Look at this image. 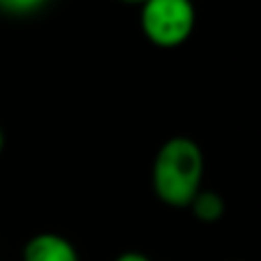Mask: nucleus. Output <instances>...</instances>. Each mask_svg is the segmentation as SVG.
Wrapping results in <instances>:
<instances>
[{
    "instance_id": "7",
    "label": "nucleus",
    "mask_w": 261,
    "mask_h": 261,
    "mask_svg": "<svg viewBox=\"0 0 261 261\" xmlns=\"http://www.w3.org/2000/svg\"><path fill=\"white\" fill-rule=\"evenodd\" d=\"M120 3H127V5H143L146 0H120Z\"/></svg>"
},
{
    "instance_id": "1",
    "label": "nucleus",
    "mask_w": 261,
    "mask_h": 261,
    "mask_svg": "<svg viewBox=\"0 0 261 261\" xmlns=\"http://www.w3.org/2000/svg\"><path fill=\"white\" fill-rule=\"evenodd\" d=\"M203 150L188 137H171L153 160V190L162 203L188 208L203 182Z\"/></svg>"
},
{
    "instance_id": "9",
    "label": "nucleus",
    "mask_w": 261,
    "mask_h": 261,
    "mask_svg": "<svg viewBox=\"0 0 261 261\" xmlns=\"http://www.w3.org/2000/svg\"><path fill=\"white\" fill-rule=\"evenodd\" d=\"M0 12H3V7H0Z\"/></svg>"
},
{
    "instance_id": "3",
    "label": "nucleus",
    "mask_w": 261,
    "mask_h": 261,
    "mask_svg": "<svg viewBox=\"0 0 261 261\" xmlns=\"http://www.w3.org/2000/svg\"><path fill=\"white\" fill-rule=\"evenodd\" d=\"M21 261H79V252L60 233H37L23 245Z\"/></svg>"
},
{
    "instance_id": "2",
    "label": "nucleus",
    "mask_w": 261,
    "mask_h": 261,
    "mask_svg": "<svg viewBox=\"0 0 261 261\" xmlns=\"http://www.w3.org/2000/svg\"><path fill=\"white\" fill-rule=\"evenodd\" d=\"M141 33L160 49H176L190 40L197 23L192 0H146L141 5Z\"/></svg>"
},
{
    "instance_id": "4",
    "label": "nucleus",
    "mask_w": 261,
    "mask_h": 261,
    "mask_svg": "<svg viewBox=\"0 0 261 261\" xmlns=\"http://www.w3.org/2000/svg\"><path fill=\"white\" fill-rule=\"evenodd\" d=\"M188 208L192 211V215L197 217L199 222H203V224H215V222H220L222 215H224V211H227L224 199H222L217 192H213V190H199L197 197L192 199V203H190Z\"/></svg>"
},
{
    "instance_id": "8",
    "label": "nucleus",
    "mask_w": 261,
    "mask_h": 261,
    "mask_svg": "<svg viewBox=\"0 0 261 261\" xmlns=\"http://www.w3.org/2000/svg\"><path fill=\"white\" fill-rule=\"evenodd\" d=\"M3 148H5V132L0 127V153H3Z\"/></svg>"
},
{
    "instance_id": "5",
    "label": "nucleus",
    "mask_w": 261,
    "mask_h": 261,
    "mask_svg": "<svg viewBox=\"0 0 261 261\" xmlns=\"http://www.w3.org/2000/svg\"><path fill=\"white\" fill-rule=\"evenodd\" d=\"M49 0H0V7H3V12H7V14H33V12L42 10V7L46 5Z\"/></svg>"
},
{
    "instance_id": "6",
    "label": "nucleus",
    "mask_w": 261,
    "mask_h": 261,
    "mask_svg": "<svg viewBox=\"0 0 261 261\" xmlns=\"http://www.w3.org/2000/svg\"><path fill=\"white\" fill-rule=\"evenodd\" d=\"M114 261H150L146 254H141V252H123V254H118Z\"/></svg>"
}]
</instances>
